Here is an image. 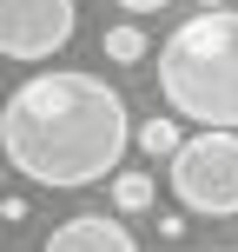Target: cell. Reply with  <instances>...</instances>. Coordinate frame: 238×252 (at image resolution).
Here are the masks:
<instances>
[{"label":"cell","instance_id":"cell-4","mask_svg":"<svg viewBox=\"0 0 238 252\" xmlns=\"http://www.w3.org/2000/svg\"><path fill=\"white\" fill-rule=\"evenodd\" d=\"M79 7L73 0H0V60L40 66L73 40Z\"/></svg>","mask_w":238,"mask_h":252},{"label":"cell","instance_id":"cell-3","mask_svg":"<svg viewBox=\"0 0 238 252\" xmlns=\"http://www.w3.org/2000/svg\"><path fill=\"white\" fill-rule=\"evenodd\" d=\"M172 199L185 213L232 219L238 213V133H185V146L172 153Z\"/></svg>","mask_w":238,"mask_h":252},{"label":"cell","instance_id":"cell-10","mask_svg":"<svg viewBox=\"0 0 238 252\" xmlns=\"http://www.w3.org/2000/svg\"><path fill=\"white\" fill-rule=\"evenodd\" d=\"M218 7H232V0H199V13H218Z\"/></svg>","mask_w":238,"mask_h":252},{"label":"cell","instance_id":"cell-2","mask_svg":"<svg viewBox=\"0 0 238 252\" xmlns=\"http://www.w3.org/2000/svg\"><path fill=\"white\" fill-rule=\"evenodd\" d=\"M159 93L172 120L199 133H238V7L192 13L159 47Z\"/></svg>","mask_w":238,"mask_h":252},{"label":"cell","instance_id":"cell-9","mask_svg":"<svg viewBox=\"0 0 238 252\" xmlns=\"http://www.w3.org/2000/svg\"><path fill=\"white\" fill-rule=\"evenodd\" d=\"M119 13H159V7H172V0H113Z\"/></svg>","mask_w":238,"mask_h":252},{"label":"cell","instance_id":"cell-7","mask_svg":"<svg viewBox=\"0 0 238 252\" xmlns=\"http://www.w3.org/2000/svg\"><path fill=\"white\" fill-rule=\"evenodd\" d=\"M106 186H113V213H119V219H126V213H146V206L159 199V186H152V173H113Z\"/></svg>","mask_w":238,"mask_h":252},{"label":"cell","instance_id":"cell-8","mask_svg":"<svg viewBox=\"0 0 238 252\" xmlns=\"http://www.w3.org/2000/svg\"><path fill=\"white\" fill-rule=\"evenodd\" d=\"M146 27H132V20H119V27H106V60H119V66H139L146 60Z\"/></svg>","mask_w":238,"mask_h":252},{"label":"cell","instance_id":"cell-11","mask_svg":"<svg viewBox=\"0 0 238 252\" xmlns=\"http://www.w3.org/2000/svg\"><path fill=\"white\" fill-rule=\"evenodd\" d=\"M0 179H7V159H0Z\"/></svg>","mask_w":238,"mask_h":252},{"label":"cell","instance_id":"cell-5","mask_svg":"<svg viewBox=\"0 0 238 252\" xmlns=\"http://www.w3.org/2000/svg\"><path fill=\"white\" fill-rule=\"evenodd\" d=\"M47 252H139V239L113 213H73L47 232Z\"/></svg>","mask_w":238,"mask_h":252},{"label":"cell","instance_id":"cell-6","mask_svg":"<svg viewBox=\"0 0 238 252\" xmlns=\"http://www.w3.org/2000/svg\"><path fill=\"white\" fill-rule=\"evenodd\" d=\"M132 146L146 153V159H172L179 146H185V133H179V120H146V126H132Z\"/></svg>","mask_w":238,"mask_h":252},{"label":"cell","instance_id":"cell-1","mask_svg":"<svg viewBox=\"0 0 238 252\" xmlns=\"http://www.w3.org/2000/svg\"><path fill=\"white\" fill-rule=\"evenodd\" d=\"M132 146V113L100 73H26L0 106V159L33 186H100Z\"/></svg>","mask_w":238,"mask_h":252}]
</instances>
